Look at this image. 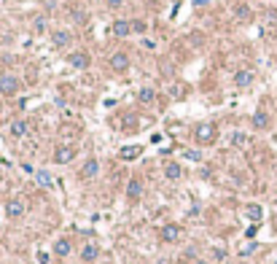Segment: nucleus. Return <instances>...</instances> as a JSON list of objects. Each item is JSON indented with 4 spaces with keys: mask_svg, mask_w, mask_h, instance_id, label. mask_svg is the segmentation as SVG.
Wrapping results in <instances>:
<instances>
[{
    "mask_svg": "<svg viewBox=\"0 0 277 264\" xmlns=\"http://www.w3.org/2000/svg\"><path fill=\"white\" fill-rule=\"evenodd\" d=\"M194 137H196V143H199V146H210V143H213L215 137H218V130H215V124H210V122L196 124Z\"/></svg>",
    "mask_w": 277,
    "mask_h": 264,
    "instance_id": "1",
    "label": "nucleus"
},
{
    "mask_svg": "<svg viewBox=\"0 0 277 264\" xmlns=\"http://www.w3.org/2000/svg\"><path fill=\"white\" fill-rule=\"evenodd\" d=\"M110 70H113V73H127L129 70V54L127 51H113V54H110Z\"/></svg>",
    "mask_w": 277,
    "mask_h": 264,
    "instance_id": "2",
    "label": "nucleus"
},
{
    "mask_svg": "<svg viewBox=\"0 0 277 264\" xmlns=\"http://www.w3.org/2000/svg\"><path fill=\"white\" fill-rule=\"evenodd\" d=\"M16 92H19V78L16 76H11V73L0 76V95L11 97V95H16Z\"/></svg>",
    "mask_w": 277,
    "mask_h": 264,
    "instance_id": "3",
    "label": "nucleus"
},
{
    "mask_svg": "<svg viewBox=\"0 0 277 264\" xmlns=\"http://www.w3.org/2000/svg\"><path fill=\"white\" fill-rule=\"evenodd\" d=\"M73 156H76V148H73V146H57V148H54V162H57V164L73 162Z\"/></svg>",
    "mask_w": 277,
    "mask_h": 264,
    "instance_id": "4",
    "label": "nucleus"
},
{
    "mask_svg": "<svg viewBox=\"0 0 277 264\" xmlns=\"http://www.w3.org/2000/svg\"><path fill=\"white\" fill-rule=\"evenodd\" d=\"M181 235H183V229L178 227V224H164V227H162V240L164 243H178V240H181Z\"/></svg>",
    "mask_w": 277,
    "mask_h": 264,
    "instance_id": "5",
    "label": "nucleus"
},
{
    "mask_svg": "<svg viewBox=\"0 0 277 264\" xmlns=\"http://www.w3.org/2000/svg\"><path fill=\"white\" fill-rule=\"evenodd\" d=\"M68 62H70V65H73V68H76V70H87V68H89V62H92V59H89V54H87V51H73V54H70V57H68Z\"/></svg>",
    "mask_w": 277,
    "mask_h": 264,
    "instance_id": "6",
    "label": "nucleus"
},
{
    "mask_svg": "<svg viewBox=\"0 0 277 264\" xmlns=\"http://www.w3.org/2000/svg\"><path fill=\"white\" fill-rule=\"evenodd\" d=\"M24 210H27V205H24L22 200H8L5 202V216H8V219H19V216H24Z\"/></svg>",
    "mask_w": 277,
    "mask_h": 264,
    "instance_id": "7",
    "label": "nucleus"
},
{
    "mask_svg": "<svg viewBox=\"0 0 277 264\" xmlns=\"http://www.w3.org/2000/svg\"><path fill=\"white\" fill-rule=\"evenodd\" d=\"M97 173H100V162L97 159H87L81 167V178L84 181H92V178H97Z\"/></svg>",
    "mask_w": 277,
    "mask_h": 264,
    "instance_id": "8",
    "label": "nucleus"
},
{
    "mask_svg": "<svg viewBox=\"0 0 277 264\" xmlns=\"http://www.w3.org/2000/svg\"><path fill=\"white\" fill-rule=\"evenodd\" d=\"M127 197L132 202H137L143 197V181H140V178H132V181L127 183Z\"/></svg>",
    "mask_w": 277,
    "mask_h": 264,
    "instance_id": "9",
    "label": "nucleus"
},
{
    "mask_svg": "<svg viewBox=\"0 0 277 264\" xmlns=\"http://www.w3.org/2000/svg\"><path fill=\"white\" fill-rule=\"evenodd\" d=\"M110 32H113L116 38H127L132 32V22H127V19H116L113 27H110Z\"/></svg>",
    "mask_w": 277,
    "mask_h": 264,
    "instance_id": "10",
    "label": "nucleus"
},
{
    "mask_svg": "<svg viewBox=\"0 0 277 264\" xmlns=\"http://www.w3.org/2000/svg\"><path fill=\"white\" fill-rule=\"evenodd\" d=\"M70 41H73V35H70L68 30H54V32H51V43H54L57 49H65Z\"/></svg>",
    "mask_w": 277,
    "mask_h": 264,
    "instance_id": "11",
    "label": "nucleus"
},
{
    "mask_svg": "<svg viewBox=\"0 0 277 264\" xmlns=\"http://www.w3.org/2000/svg\"><path fill=\"white\" fill-rule=\"evenodd\" d=\"M253 78H256L253 70H237V73H234V84H237L240 89H245V87H250V84H253Z\"/></svg>",
    "mask_w": 277,
    "mask_h": 264,
    "instance_id": "12",
    "label": "nucleus"
},
{
    "mask_svg": "<svg viewBox=\"0 0 277 264\" xmlns=\"http://www.w3.org/2000/svg\"><path fill=\"white\" fill-rule=\"evenodd\" d=\"M164 175H167V181H178L183 175V167L178 162H167L164 164Z\"/></svg>",
    "mask_w": 277,
    "mask_h": 264,
    "instance_id": "13",
    "label": "nucleus"
},
{
    "mask_svg": "<svg viewBox=\"0 0 277 264\" xmlns=\"http://www.w3.org/2000/svg\"><path fill=\"white\" fill-rule=\"evenodd\" d=\"M70 251H73V243H70L68 237H59V240L54 243V254L57 256H68Z\"/></svg>",
    "mask_w": 277,
    "mask_h": 264,
    "instance_id": "14",
    "label": "nucleus"
},
{
    "mask_svg": "<svg viewBox=\"0 0 277 264\" xmlns=\"http://www.w3.org/2000/svg\"><path fill=\"white\" fill-rule=\"evenodd\" d=\"M97 256H100V248H97L94 243H87V246L81 248V259L84 262H94Z\"/></svg>",
    "mask_w": 277,
    "mask_h": 264,
    "instance_id": "15",
    "label": "nucleus"
},
{
    "mask_svg": "<svg viewBox=\"0 0 277 264\" xmlns=\"http://www.w3.org/2000/svg\"><path fill=\"white\" fill-rule=\"evenodd\" d=\"M30 132V127H27V122H24V119H16L14 124H11V135L14 137H24Z\"/></svg>",
    "mask_w": 277,
    "mask_h": 264,
    "instance_id": "16",
    "label": "nucleus"
},
{
    "mask_svg": "<svg viewBox=\"0 0 277 264\" xmlns=\"http://www.w3.org/2000/svg\"><path fill=\"white\" fill-rule=\"evenodd\" d=\"M253 127H256V130H267V127H269V116L264 114V111L253 114Z\"/></svg>",
    "mask_w": 277,
    "mask_h": 264,
    "instance_id": "17",
    "label": "nucleus"
},
{
    "mask_svg": "<svg viewBox=\"0 0 277 264\" xmlns=\"http://www.w3.org/2000/svg\"><path fill=\"white\" fill-rule=\"evenodd\" d=\"M245 216L250 221H261L264 219V210H261V205H248L245 208Z\"/></svg>",
    "mask_w": 277,
    "mask_h": 264,
    "instance_id": "18",
    "label": "nucleus"
},
{
    "mask_svg": "<svg viewBox=\"0 0 277 264\" xmlns=\"http://www.w3.org/2000/svg\"><path fill=\"white\" fill-rule=\"evenodd\" d=\"M137 100L148 105V103H154V100H156V92L151 89V87H143V89H140V95H137Z\"/></svg>",
    "mask_w": 277,
    "mask_h": 264,
    "instance_id": "19",
    "label": "nucleus"
},
{
    "mask_svg": "<svg viewBox=\"0 0 277 264\" xmlns=\"http://www.w3.org/2000/svg\"><path fill=\"white\" fill-rule=\"evenodd\" d=\"M140 146H132V148H121V159H135V156H140Z\"/></svg>",
    "mask_w": 277,
    "mask_h": 264,
    "instance_id": "20",
    "label": "nucleus"
},
{
    "mask_svg": "<svg viewBox=\"0 0 277 264\" xmlns=\"http://www.w3.org/2000/svg\"><path fill=\"white\" fill-rule=\"evenodd\" d=\"M35 178H38V183H41V186H51V175L46 173V170H41V173H38Z\"/></svg>",
    "mask_w": 277,
    "mask_h": 264,
    "instance_id": "21",
    "label": "nucleus"
},
{
    "mask_svg": "<svg viewBox=\"0 0 277 264\" xmlns=\"http://www.w3.org/2000/svg\"><path fill=\"white\" fill-rule=\"evenodd\" d=\"M234 14L240 16V19H250V8H248V5H237Z\"/></svg>",
    "mask_w": 277,
    "mask_h": 264,
    "instance_id": "22",
    "label": "nucleus"
},
{
    "mask_svg": "<svg viewBox=\"0 0 277 264\" xmlns=\"http://www.w3.org/2000/svg\"><path fill=\"white\" fill-rule=\"evenodd\" d=\"M232 143H234V146H245V143H248V137L242 135V132H237V135L232 137Z\"/></svg>",
    "mask_w": 277,
    "mask_h": 264,
    "instance_id": "23",
    "label": "nucleus"
},
{
    "mask_svg": "<svg viewBox=\"0 0 277 264\" xmlns=\"http://www.w3.org/2000/svg\"><path fill=\"white\" fill-rule=\"evenodd\" d=\"M73 19L78 24H87V14H84V11H73Z\"/></svg>",
    "mask_w": 277,
    "mask_h": 264,
    "instance_id": "24",
    "label": "nucleus"
},
{
    "mask_svg": "<svg viewBox=\"0 0 277 264\" xmlns=\"http://www.w3.org/2000/svg\"><path fill=\"white\" fill-rule=\"evenodd\" d=\"M253 251H256V243H250V246H245V248L240 251V256H250Z\"/></svg>",
    "mask_w": 277,
    "mask_h": 264,
    "instance_id": "25",
    "label": "nucleus"
},
{
    "mask_svg": "<svg viewBox=\"0 0 277 264\" xmlns=\"http://www.w3.org/2000/svg\"><path fill=\"white\" fill-rule=\"evenodd\" d=\"M186 159H194V162H199L202 156H199V151H186Z\"/></svg>",
    "mask_w": 277,
    "mask_h": 264,
    "instance_id": "26",
    "label": "nucleus"
},
{
    "mask_svg": "<svg viewBox=\"0 0 277 264\" xmlns=\"http://www.w3.org/2000/svg\"><path fill=\"white\" fill-rule=\"evenodd\" d=\"M132 30H135V32H143V30H146V24H143V22H132Z\"/></svg>",
    "mask_w": 277,
    "mask_h": 264,
    "instance_id": "27",
    "label": "nucleus"
},
{
    "mask_svg": "<svg viewBox=\"0 0 277 264\" xmlns=\"http://www.w3.org/2000/svg\"><path fill=\"white\" fill-rule=\"evenodd\" d=\"M213 256H215V259H223V256H226V251H223V248H215Z\"/></svg>",
    "mask_w": 277,
    "mask_h": 264,
    "instance_id": "28",
    "label": "nucleus"
},
{
    "mask_svg": "<svg viewBox=\"0 0 277 264\" xmlns=\"http://www.w3.org/2000/svg\"><path fill=\"white\" fill-rule=\"evenodd\" d=\"M43 27H46V22H43V19H35V30H38V32H41Z\"/></svg>",
    "mask_w": 277,
    "mask_h": 264,
    "instance_id": "29",
    "label": "nucleus"
},
{
    "mask_svg": "<svg viewBox=\"0 0 277 264\" xmlns=\"http://www.w3.org/2000/svg\"><path fill=\"white\" fill-rule=\"evenodd\" d=\"M121 3H124V0H108V5H110V8H118Z\"/></svg>",
    "mask_w": 277,
    "mask_h": 264,
    "instance_id": "30",
    "label": "nucleus"
},
{
    "mask_svg": "<svg viewBox=\"0 0 277 264\" xmlns=\"http://www.w3.org/2000/svg\"><path fill=\"white\" fill-rule=\"evenodd\" d=\"M194 264H207V262H202V259H196V262H194Z\"/></svg>",
    "mask_w": 277,
    "mask_h": 264,
    "instance_id": "31",
    "label": "nucleus"
},
{
    "mask_svg": "<svg viewBox=\"0 0 277 264\" xmlns=\"http://www.w3.org/2000/svg\"><path fill=\"white\" fill-rule=\"evenodd\" d=\"M275 264H277V262H275Z\"/></svg>",
    "mask_w": 277,
    "mask_h": 264,
    "instance_id": "32",
    "label": "nucleus"
}]
</instances>
